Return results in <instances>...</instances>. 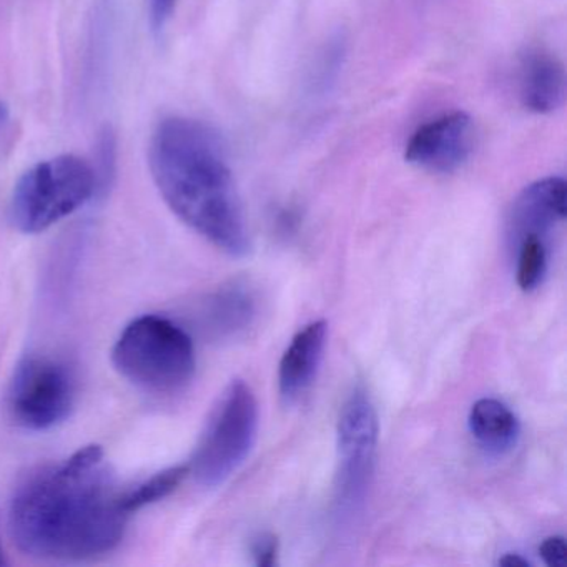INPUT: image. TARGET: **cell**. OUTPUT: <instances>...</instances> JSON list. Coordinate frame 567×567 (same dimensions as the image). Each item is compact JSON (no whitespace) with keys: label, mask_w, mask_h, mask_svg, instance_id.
Wrapping results in <instances>:
<instances>
[{"label":"cell","mask_w":567,"mask_h":567,"mask_svg":"<svg viewBox=\"0 0 567 567\" xmlns=\"http://www.w3.org/2000/svg\"><path fill=\"white\" fill-rule=\"evenodd\" d=\"M128 516L104 450L91 444L21 481L9 506V533L38 559H94L121 544Z\"/></svg>","instance_id":"obj_1"},{"label":"cell","mask_w":567,"mask_h":567,"mask_svg":"<svg viewBox=\"0 0 567 567\" xmlns=\"http://www.w3.org/2000/svg\"><path fill=\"white\" fill-rule=\"evenodd\" d=\"M148 167L167 207L230 257L250 251L244 205L220 135L204 122L167 117L148 145Z\"/></svg>","instance_id":"obj_2"},{"label":"cell","mask_w":567,"mask_h":567,"mask_svg":"<svg viewBox=\"0 0 567 567\" xmlns=\"http://www.w3.org/2000/svg\"><path fill=\"white\" fill-rule=\"evenodd\" d=\"M112 363L128 383L152 394L185 390L197 370L190 333L161 315L131 321L112 348Z\"/></svg>","instance_id":"obj_3"},{"label":"cell","mask_w":567,"mask_h":567,"mask_svg":"<svg viewBox=\"0 0 567 567\" xmlns=\"http://www.w3.org/2000/svg\"><path fill=\"white\" fill-rule=\"evenodd\" d=\"M94 165L74 154L58 155L25 171L11 195V220L22 234L49 230L97 195Z\"/></svg>","instance_id":"obj_4"},{"label":"cell","mask_w":567,"mask_h":567,"mask_svg":"<svg viewBox=\"0 0 567 567\" xmlns=\"http://www.w3.org/2000/svg\"><path fill=\"white\" fill-rule=\"evenodd\" d=\"M258 403L250 384L234 380L218 398L195 446L188 471L200 486L224 484L254 450Z\"/></svg>","instance_id":"obj_5"},{"label":"cell","mask_w":567,"mask_h":567,"mask_svg":"<svg viewBox=\"0 0 567 567\" xmlns=\"http://www.w3.org/2000/svg\"><path fill=\"white\" fill-rule=\"evenodd\" d=\"M74 374L61 361L29 357L16 368L8 391V410L18 426L34 433L54 430L75 406Z\"/></svg>","instance_id":"obj_6"},{"label":"cell","mask_w":567,"mask_h":567,"mask_svg":"<svg viewBox=\"0 0 567 567\" xmlns=\"http://www.w3.org/2000/svg\"><path fill=\"white\" fill-rule=\"evenodd\" d=\"M337 504L353 514L367 497L378 446V416L364 386L353 388L338 417Z\"/></svg>","instance_id":"obj_7"},{"label":"cell","mask_w":567,"mask_h":567,"mask_svg":"<svg viewBox=\"0 0 567 567\" xmlns=\"http://www.w3.org/2000/svg\"><path fill=\"white\" fill-rule=\"evenodd\" d=\"M473 148V118L453 112L421 125L408 141L404 161L431 174H453L470 161Z\"/></svg>","instance_id":"obj_8"},{"label":"cell","mask_w":567,"mask_h":567,"mask_svg":"<svg viewBox=\"0 0 567 567\" xmlns=\"http://www.w3.org/2000/svg\"><path fill=\"white\" fill-rule=\"evenodd\" d=\"M567 185L563 177H546L527 185L511 207L507 240L516 248L526 238L546 240L556 230L567 212Z\"/></svg>","instance_id":"obj_9"},{"label":"cell","mask_w":567,"mask_h":567,"mask_svg":"<svg viewBox=\"0 0 567 567\" xmlns=\"http://www.w3.org/2000/svg\"><path fill=\"white\" fill-rule=\"evenodd\" d=\"M566 68L553 52L530 48L520 55L517 89L520 104L537 115L559 111L566 101Z\"/></svg>","instance_id":"obj_10"},{"label":"cell","mask_w":567,"mask_h":567,"mask_svg":"<svg viewBox=\"0 0 567 567\" xmlns=\"http://www.w3.org/2000/svg\"><path fill=\"white\" fill-rule=\"evenodd\" d=\"M327 337V321H311L288 344L278 368V388L285 403H297L310 390L323 361Z\"/></svg>","instance_id":"obj_11"},{"label":"cell","mask_w":567,"mask_h":567,"mask_svg":"<svg viewBox=\"0 0 567 567\" xmlns=\"http://www.w3.org/2000/svg\"><path fill=\"white\" fill-rule=\"evenodd\" d=\"M257 313L254 293L244 284H228L208 295L197 310L200 330L215 340H230L251 327Z\"/></svg>","instance_id":"obj_12"},{"label":"cell","mask_w":567,"mask_h":567,"mask_svg":"<svg viewBox=\"0 0 567 567\" xmlns=\"http://www.w3.org/2000/svg\"><path fill=\"white\" fill-rule=\"evenodd\" d=\"M470 431L486 453L503 456L520 436V424L514 411L496 398H481L470 411Z\"/></svg>","instance_id":"obj_13"},{"label":"cell","mask_w":567,"mask_h":567,"mask_svg":"<svg viewBox=\"0 0 567 567\" xmlns=\"http://www.w3.org/2000/svg\"><path fill=\"white\" fill-rule=\"evenodd\" d=\"M190 474L188 464H178V466L167 467V470L155 473L148 480L142 481L137 486L122 493V504L128 514L142 509V507L151 506L171 496L185 477Z\"/></svg>","instance_id":"obj_14"},{"label":"cell","mask_w":567,"mask_h":567,"mask_svg":"<svg viewBox=\"0 0 567 567\" xmlns=\"http://www.w3.org/2000/svg\"><path fill=\"white\" fill-rule=\"evenodd\" d=\"M514 254L517 257V285L523 291H533L543 284L547 271V247L544 238L530 237L520 241Z\"/></svg>","instance_id":"obj_15"},{"label":"cell","mask_w":567,"mask_h":567,"mask_svg":"<svg viewBox=\"0 0 567 567\" xmlns=\"http://www.w3.org/2000/svg\"><path fill=\"white\" fill-rule=\"evenodd\" d=\"M95 174H97L99 190H104L111 184L117 165V142L111 128L102 132L97 142V157H95Z\"/></svg>","instance_id":"obj_16"},{"label":"cell","mask_w":567,"mask_h":567,"mask_svg":"<svg viewBox=\"0 0 567 567\" xmlns=\"http://www.w3.org/2000/svg\"><path fill=\"white\" fill-rule=\"evenodd\" d=\"M255 564L260 567H271L278 563V540L271 534H261L251 546Z\"/></svg>","instance_id":"obj_17"},{"label":"cell","mask_w":567,"mask_h":567,"mask_svg":"<svg viewBox=\"0 0 567 567\" xmlns=\"http://www.w3.org/2000/svg\"><path fill=\"white\" fill-rule=\"evenodd\" d=\"M539 554L546 566L563 567L567 559L566 539L563 536H550L543 540Z\"/></svg>","instance_id":"obj_18"},{"label":"cell","mask_w":567,"mask_h":567,"mask_svg":"<svg viewBox=\"0 0 567 567\" xmlns=\"http://www.w3.org/2000/svg\"><path fill=\"white\" fill-rule=\"evenodd\" d=\"M178 0H151V25L152 31L162 32L167 28L177 9Z\"/></svg>","instance_id":"obj_19"},{"label":"cell","mask_w":567,"mask_h":567,"mask_svg":"<svg viewBox=\"0 0 567 567\" xmlns=\"http://www.w3.org/2000/svg\"><path fill=\"white\" fill-rule=\"evenodd\" d=\"M499 566L529 567L530 563L526 559V557L520 556V554H506V556L501 557Z\"/></svg>","instance_id":"obj_20"},{"label":"cell","mask_w":567,"mask_h":567,"mask_svg":"<svg viewBox=\"0 0 567 567\" xmlns=\"http://www.w3.org/2000/svg\"><path fill=\"white\" fill-rule=\"evenodd\" d=\"M9 121H11V114H9V107L4 102L0 101V138L4 137L6 128H8Z\"/></svg>","instance_id":"obj_21"},{"label":"cell","mask_w":567,"mask_h":567,"mask_svg":"<svg viewBox=\"0 0 567 567\" xmlns=\"http://www.w3.org/2000/svg\"><path fill=\"white\" fill-rule=\"evenodd\" d=\"M2 564H6V559L4 556H2V549H0V566H2Z\"/></svg>","instance_id":"obj_22"}]
</instances>
